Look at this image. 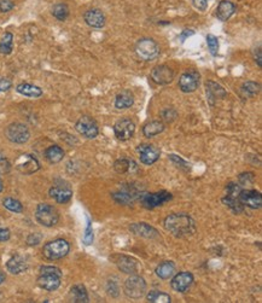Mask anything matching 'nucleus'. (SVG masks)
Returning <instances> with one entry per match:
<instances>
[{"label":"nucleus","instance_id":"10","mask_svg":"<svg viewBox=\"0 0 262 303\" xmlns=\"http://www.w3.org/2000/svg\"><path fill=\"white\" fill-rule=\"evenodd\" d=\"M15 168L20 173L25 174V175H31V174L38 172L40 169V164L33 155L22 154L15 161Z\"/></svg>","mask_w":262,"mask_h":303},{"label":"nucleus","instance_id":"46","mask_svg":"<svg viewBox=\"0 0 262 303\" xmlns=\"http://www.w3.org/2000/svg\"><path fill=\"white\" fill-rule=\"evenodd\" d=\"M11 86H13L11 80L7 79V77H4V79H0V92L9 91V89L11 88Z\"/></svg>","mask_w":262,"mask_h":303},{"label":"nucleus","instance_id":"20","mask_svg":"<svg viewBox=\"0 0 262 303\" xmlns=\"http://www.w3.org/2000/svg\"><path fill=\"white\" fill-rule=\"evenodd\" d=\"M236 13V5L233 3L228 2V0H221L219 3L218 8H216V17L221 22H226L227 20H230L233 14Z\"/></svg>","mask_w":262,"mask_h":303},{"label":"nucleus","instance_id":"48","mask_svg":"<svg viewBox=\"0 0 262 303\" xmlns=\"http://www.w3.org/2000/svg\"><path fill=\"white\" fill-rule=\"evenodd\" d=\"M194 34H195V32L191 31V29H185V31H184L182 33V34L179 35V39H180V40H182V43H184L186 38L191 37V35H194Z\"/></svg>","mask_w":262,"mask_h":303},{"label":"nucleus","instance_id":"40","mask_svg":"<svg viewBox=\"0 0 262 303\" xmlns=\"http://www.w3.org/2000/svg\"><path fill=\"white\" fill-rule=\"evenodd\" d=\"M11 169V164L10 162L5 155L3 152H0V175H4V174H8Z\"/></svg>","mask_w":262,"mask_h":303},{"label":"nucleus","instance_id":"2","mask_svg":"<svg viewBox=\"0 0 262 303\" xmlns=\"http://www.w3.org/2000/svg\"><path fill=\"white\" fill-rule=\"evenodd\" d=\"M62 271L55 266H43L38 278V285L46 291H56L61 286Z\"/></svg>","mask_w":262,"mask_h":303},{"label":"nucleus","instance_id":"1","mask_svg":"<svg viewBox=\"0 0 262 303\" xmlns=\"http://www.w3.org/2000/svg\"><path fill=\"white\" fill-rule=\"evenodd\" d=\"M164 229L177 238H188L196 233V224L190 215L180 213L165 218Z\"/></svg>","mask_w":262,"mask_h":303},{"label":"nucleus","instance_id":"21","mask_svg":"<svg viewBox=\"0 0 262 303\" xmlns=\"http://www.w3.org/2000/svg\"><path fill=\"white\" fill-rule=\"evenodd\" d=\"M139 193L140 192L132 190L131 187H126L121 191L115 192V193H113L111 196H113L114 199H115V202L120 203V205H123V206H128V205H131V203H133V200L135 199V198H138Z\"/></svg>","mask_w":262,"mask_h":303},{"label":"nucleus","instance_id":"4","mask_svg":"<svg viewBox=\"0 0 262 303\" xmlns=\"http://www.w3.org/2000/svg\"><path fill=\"white\" fill-rule=\"evenodd\" d=\"M173 198V194L168 191H159V192H140L138 199L140 200L141 206L146 209H153L157 207L163 206L165 202L170 200Z\"/></svg>","mask_w":262,"mask_h":303},{"label":"nucleus","instance_id":"45","mask_svg":"<svg viewBox=\"0 0 262 303\" xmlns=\"http://www.w3.org/2000/svg\"><path fill=\"white\" fill-rule=\"evenodd\" d=\"M210 0H194V5L196 9H198L200 11H206L209 5Z\"/></svg>","mask_w":262,"mask_h":303},{"label":"nucleus","instance_id":"25","mask_svg":"<svg viewBox=\"0 0 262 303\" xmlns=\"http://www.w3.org/2000/svg\"><path fill=\"white\" fill-rule=\"evenodd\" d=\"M134 104V95L133 93L128 89L120 92L115 98V107L117 109H128Z\"/></svg>","mask_w":262,"mask_h":303},{"label":"nucleus","instance_id":"39","mask_svg":"<svg viewBox=\"0 0 262 303\" xmlns=\"http://www.w3.org/2000/svg\"><path fill=\"white\" fill-rule=\"evenodd\" d=\"M169 160L173 162L174 164H176V166L178 167V168H180V169H183V170H185V172H189L190 169H191V164L189 163V162H186L185 160H183L182 157H180V156H177V155H169Z\"/></svg>","mask_w":262,"mask_h":303},{"label":"nucleus","instance_id":"19","mask_svg":"<svg viewBox=\"0 0 262 303\" xmlns=\"http://www.w3.org/2000/svg\"><path fill=\"white\" fill-rule=\"evenodd\" d=\"M129 230L131 232H133L135 236L143 237V238H147V239H156L159 237L158 231L155 229V227L150 226L145 223H135L132 224L129 226Z\"/></svg>","mask_w":262,"mask_h":303},{"label":"nucleus","instance_id":"43","mask_svg":"<svg viewBox=\"0 0 262 303\" xmlns=\"http://www.w3.org/2000/svg\"><path fill=\"white\" fill-rule=\"evenodd\" d=\"M15 4L13 0H0V11L2 13H9L14 9Z\"/></svg>","mask_w":262,"mask_h":303},{"label":"nucleus","instance_id":"8","mask_svg":"<svg viewBox=\"0 0 262 303\" xmlns=\"http://www.w3.org/2000/svg\"><path fill=\"white\" fill-rule=\"evenodd\" d=\"M5 134H7L8 139L15 144H25L31 138V132H29L28 127L26 125L20 124V122H15V124L8 126Z\"/></svg>","mask_w":262,"mask_h":303},{"label":"nucleus","instance_id":"31","mask_svg":"<svg viewBox=\"0 0 262 303\" xmlns=\"http://www.w3.org/2000/svg\"><path fill=\"white\" fill-rule=\"evenodd\" d=\"M222 203H224L226 207H228L234 214H239V213L244 211V207L242 203L239 202L238 196H236V194H226V197L222 198Z\"/></svg>","mask_w":262,"mask_h":303},{"label":"nucleus","instance_id":"24","mask_svg":"<svg viewBox=\"0 0 262 303\" xmlns=\"http://www.w3.org/2000/svg\"><path fill=\"white\" fill-rule=\"evenodd\" d=\"M116 265L119 267L120 271L127 273V274H134L138 271V261L131 256L122 255V256L119 257Z\"/></svg>","mask_w":262,"mask_h":303},{"label":"nucleus","instance_id":"41","mask_svg":"<svg viewBox=\"0 0 262 303\" xmlns=\"http://www.w3.org/2000/svg\"><path fill=\"white\" fill-rule=\"evenodd\" d=\"M93 242V230H92V223L90 219H87V226L85 231V236H83V243L86 245H91Z\"/></svg>","mask_w":262,"mask_h":303},{"label":"nucleus","instance_id":"5","mask_svg":"<svg viewBox=\"0 0 262 303\" xmlns=\"http://www.w3.org/2000/svg\"><path fill=\"white\" fill-rule=\"evenodd\" d=\"M69 250L70 245L65 239H56L44 245L43 255L47 260H59L67 256Z\"/></svg>","mask_w":262,"mask_h":303},{"label":"nucleus","instance_id":"47","mask_svg":"<svg viewBox=\"0 0 262 303\" xmlns=\"http://www.w3.org/2000/svg\"><path fill=\"white\" fill-rule=\"evenodd\" d=\"M11 237V233H10V230L8 229H2L0 227V242H8L9 239H10Z\"/></svg>","mask_w":262,"mask_h":303},{"label":"nucleus","instance_id":"32","mask_svg":"<svg viewBox=\"0 0 262 303\" xmlns=\"http://www.w3.org/2000/svg\"><path fill=\"white\" fill-rule=\"evenodd\" d=\"M70 295L73 302H89V293H87L86 287L83 285H74L70 290Z\"/></svg>","mask_w":262,"mask_h":303},{"label":"nucleus","instance_id":"30","mask_svg":"<svg viewBox=\"0 0 262 303\" xmlns=\"http://www.w3.org/2000/svg\"><path fill=\"white\" fill-rule=\"evenodd\" d=\"M164 131V124L162 121H151L143 127V134L146 138H153Z\"/></svg>","mask_w":262,"mask_h":303},{"label":"nucleus","instance_id":"16","mask_svg":"<svg viewBox=\"0 0 262 303\" xmlns=\"http://www.w3.org/2000/svg\"><path fill=\"white\" fill-rule=\"evenodd\" d=\"M194 283V275L190 272H180L171 279V289L177 292H185Z\"/></svg>","mask_w":262,"mask_h":303},{"label":"nucleus","instance_id":"51","mask_svg":"<svg viewBox=\"0 0 262 303\" xmlns=\"http://www.w3.org/2000/svg\"><path fill=\"white\" fill-rule=\"evenodd\" d=\"M3 190H4V184H3L2 179H0V192H2Z\"/></svg>","mask_w":262,"mask_h":303},{"label":"nucleus","instance_id":"27","mask_svg":"<svg viewBox=\"0 0 262 303\" xmlns=\"http://www.w3.org/2000/svg\"><path fill=\"white\" fill-rule=\"evenodd\" d=\"M114 168L119 174H125V173H134L138 170V166L134 161L127 160V158H121V160H117L114 163Z\"/></svg>","mask_w":262,"mask_h":303},{"label":"nucleus","instance_id":"42","mask_svg":"<svg viewBox=\"0 0 262 303\" xmlns=\"http://www.w3.org/2000/svg\"><path fill=\"white\" fill-rule=\"evenodd\" d=\"M161 115H162V119H163L164 121L171 122V121H174V120H176L178 114L174 109H171V108H168V109H164L163 112H162Z\"/></svg>","mask_w":262,"mask_h":303},{"label":"nucleus","instance_id":"44","mask_svg":"<svg viewBox=\"0 0 262 303\" xmlns=\"http://www.w3.org/2000/svg\"><path fill=\"white\" fill-rule=\"evenodd\" d=\"M41 239H43V236L40 235V233H32L31 236H28V238H27V243H28V245H38L39 243L41 242Z\"/></svg>","mask_w":262,"mask_h":303},{"label":"nucleus","instance_id":"23","mask_svg":"<svg viewBox=\"0 0 262 303\" xmlns=\"http://www.w3.org/2000/svg\"><path fill=\"white\" fill-rule=\"evenodd\" d=\"M206 91H207V97L208 100H209V103L213 104L215 103L218 99L224 98L226 95V91L224 88H222V86H220L219 83L213 82V81H208L206 83Z\"/></svg>","mask_w":262,"mask_h":303},{"label":"nucleus","instance_id":"12","mask_svg":"<svg viewBox=\"0 0 262 303\" xmlns=\"http://www.w3.org/2000/svg\"><path fill=\"white\" fill-rule=\"evenodd\" d=\"M114 133L121 142L129 140L135 133V125L131 119H121L114 126Z\"/></svg>","mask_w":262,"mask_h":303},{"label":"nucleus","instance_id":"38","mask_svg":"<svg viewBox=\"0 0 262 303\" xmlns=\"http://www.w3.org/2000/svg\"><path fill=\"white\" fill-rule=\"evenodd\" d=\"M207 44L208 47H209L210 53L213 56H218L219 52V39L213 34H208L207 35Z\"/></svg>","mask_w":262,"mask_h":303},{"label":"nucleus","instance_id":"13","mask_svg":"<svg viewBox=\"0 0 262 303\" xmlns=\"http://www.w3.org/2000/svg\"><path fill=\"white\" fill-rule=\"evenodd\" d=\"M200 77L201 75L198 71L190 70L184 73L179 79V88L182 89L184 93H192L200 86Z\"/></svg>","mask_w":262,"mask_h":303},{"label":"nucleus","instance_id":"15","mask_svg":"<svg viewBox=\"0 0 262 303\" xmlns=\"http://www.w3.org/2000/svg\"><path fill=\"white\" fill-rule=\"evenodd\" d=\"M150 76L157 85H168L174 79V71L168 65H157L152 69Z\"/></svg>","mask_w":262,"mask_h":303},{"label":"nucleus","instance_id":"22","mask_svg":"<svg viewBox=\"0 0 262 303\" xmlns=\"http://www.w3.org/2000/svg\"><path fill=\"white\" fill-rule=\"evenodd\" d=\"M7 268L11 274H20V273L27 271L28 262H27L26 257L21 256V255H15V256L8 261Z\"/></svg>","mask_w":262,"mask_h":303},{"label":"nucleus","instance_id":"29","mask_svg":"<svg viewBox=\"0 0 262 303\" xmlns=\"http://www.w3.org/2000/svg\"><path fill=\"white\" fill-rule=\"evenodd\" d=\"M45 157H46V160L49 161L50 163H59V162L64 158V151H63L61 146L52 145L46 149V151H45Z\"/></svg>","mask_w":262,"mask_h":303},{"label":"nucleus","instance_id":"6","mask_svg":"<svg viewBox=\"0 0 262 303\" xmlns=\"http://www.w3.org/2000/svg\"><path fill=\"white\" fill-rule=\"evenodd\" d=\"M35 219L40 225L45 227H52L58 224L59 214L55 207L41 203L38 206L37 212H35Z\"/></svg>","mask_w":262,"mask_h":303},{"label":"nucleus","instance_id":"33","mask_svg":"<svg viewBox=\"0 0 262 303\" xmlns=\"http://www.w3.org/2000/svg\"><path fill=\"white\" fill-rule=\"evenodd\" d=\"M260 83L255 82V81H246V82H244L242 87H240V91H242L244 97L251 98L260 92Z\"/></svg>","mask_w":262,"mask_h":303},{"label":"nucleus","instance_id":"3","mask_svg":"<svg viewBox=\"0 0 262 303\" xmlns=\"http://www.w3.org/2000/svg\"><path fill=\"white\" fill-rule=\"evenodd\" d=\"M135 53L141 61L151 62L158 58L161 49H159V45L153 39L144 38L140 39L135 45Z\"/></svg>","mask_w":262,"mask_h":303},{"label":"nucleus","instance_id":"26","mask_svg":"<svg viewBox=\"0 0 262 303\" xmlns=\"http://www.w3.org/2000/svg\"><path fill=\"white\" fill-rule=\"evenodd\" d=\"M17 92L20 93V94L26 95V97H31V98H39L43 95V89L40 88V87L32 85V83H20L19 86H17Z\"/></svg>","mask_w":262,"mask_h":303},{"label":"nucleus","instance_id":"35","mask_svg":"<svg viewBox=\"0 0 262 303\" xmlns=\"http://www.w3.org/2000/svg\"><path fill=\"white\" fill-rule=\"evenodd\" d=\"M170 296L165 292H161V291L152 290L147 293V301L152 303H169Z\"/></svg>","mask_w":262,"mask_h":303},{"label":"nucleus","instance_id":"36","mask_svg":"<svg viewBox=\"0 0 262 303\" xmlns=\"http://www.w3.org/2000/svg\"><path fill=\"white\" fill-rule=\"evenodd\" d=\"M52 15L58 21H65L69 16V8L67 4H56L52 9Z\"/></svg>","mask_w":262,"mask_h":303},{"label":"nucleus","instance_id":"18","mask_svg":"<svg viewBox=\"0 0 262 303\" xmlns=\"http://www.w3.org/2000/svg\"><path fill=\"white\" fill-rule=\"evenodd\" d=\"M86 25L92 27V28H103L105 26V15L99 9H90L83 15Z\"/></svg>","mask_w":262,"mask_h":303},{"label":"nucleus","instance_id":"17","mask_svg":"<svg viewBox=\"0 0 262 303\" xmlns=\"http://www.w3.org/2000/svg\"><path fill=\"white\" fill-rule=\"evenodd\" d=\"M49 193L57 203H61V205L68 203L71 199V197H73V191H71V188L67 184L53 185L50 188Z\"/></svg>","mask_w":262,"mask_h":303},{"label":"nucleus","instance_id":"34","mask_svg":"<svg viewBox=\"0 0 262 303\" xmlns=\"http://www.w3.org/2000/svg\"><path fill=\"white\" fill-rule=\"evenodd\" d=\"M13 43H14V35L13 33L8 32L5 33L4 37L0 40V53L3 55H10L13 52Z\"/></svg>","mask_w":262,"mask_h":303},{"label":"nucleus","instance_id":"11","mask_svg":"<svg viewBox=\"0 0 262 303\" xmlns=\"http://www.w3.org/2000/svg\"><path fill=\"white\" fill-rule=\"evenodd\" d=\"M137 151L139 154L140 162L146 166H151L155 162H157L161 156V150L152 144H141L138 146Z\"/></svg>","mask_w":262,"mask_h":303},{"label":"nucleus","instance_id":"7","mask_svg":"<svg viewBox=\"0 0 262 303\" xmlns=\"http://www.w3.org/2000/svg\"><path fill=\"white\" fill-rule=\"evenodd\" d=\"M123 290H125V293L129 298H141L146 292L145 279L140 277V275H132L131 278H128L127 280H126Z\"/></svg>","mask_w":262,"mask_h":303},{"label":"nucleus","instance_id":"49","mask_svg":"<svg viewBox=\"0 0 262 303\" xmlns=\"http://www.w3.org/2000/svg\"><path fill=\"white\" fill-rule=\"evenodd\" d=\"M261 53H262V51H261V47H257V55H256V53L254 52V57H255V62L257 63V65L258 67L261 68V65H262V63H261V59H262V57H261Z\"/></svg>","mask_w":262,"mask_h":303},{"label":"nucleus","instance_id":"28","mask_svg":"<svg viewBox=\"0 0 262 303\" xmlns=\"http://www.w3.org/2000/svg\"><path fill=\"white\" fill-rule=\"evenodd\" d=\"M174 273H176V265L171 261H164V262H162L156 268L157 277L163 279V280H167V279L173 277Z\"/></svg>","mask_w":262,"mask_h":303},{"label":"nucleus","instance_id":"52","mask_svg":"<svg viewBox=\"0 0 262 303\" xmlns=\"http://www.w3.org/2000/svg\"><path fill=\"white\" fill-rule=\"evenodd\" d=\"M0 298H2V293H0Z\"/></svg>","mask_w":262,"mask_h":303},{"label":"nucleus","instance_id":"37","mask_svg":"<svg viewBox=\"0 0 262 303\" xmlns=\"http://www.w3.org/2000/svg\"><path fill=\"white\" fill-rule=\"evenodd\" d=\"M3 206L8 209V211L13 212V213H22L23 212V206L20 200L15 199V198H5L3 200Z\"/></svg>","mask_w":262,"mask_h":303},{"label":"nucleus","instance_id":"50","mask_svg":"<svg viewBox=\"0 0 262 303\" xmlns=\"http://www.w3.org/2000/svg\"><path fill=\"white\" fill-rule=\"evenodd\" d=\"M5 278H7V277H5V274H4V273H3V272H0V284H3V283H4V281H5Z\"/></svg>","mask_w":262,"mask_h":303},{"label":"nucleus","instance_id":"9","mask_svg":"<svg viewBox=\"0 0 262 303\" xmlns=\"http://www.w3.org/2000/svg\"><path fill=\"white\" fill-rule=\"evenodd\" d=\"M75 130L87 139H95L99 134L97 122L91 116H82V118L77 120V122L75 124Z\"/></svg>","mask_w":262,"mask_h":303},{"label":"nucleus","instance_id":"14","mask_svg":"<svg viewBox=\"0 0 262 303\" xmlns=\"http://www.w3.org/2000/svg\"><path fill=\"white\" fill-rule=\"evenodd\" d=\"M238 199L243 207H248L251 209H258L262 206V196L260 192L256 190H240Z\"/></svg>","mask_w":262,"mask_h":303}]
</instances>
